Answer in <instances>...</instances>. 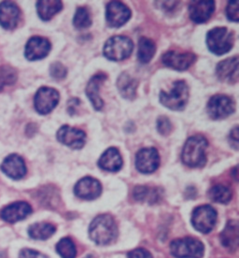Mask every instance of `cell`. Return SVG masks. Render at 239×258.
I'll use <instances>...</instances> for the list:
<instances>
[{"label": "cell", "mask_w": 239, "mask_h": 258, "mask_svg": "<svg viewBox=\"0 0 239 258\" xmlns=\"http://www.w3.org/2000/svg\"><path fill=\"white\" fill-rule=\"evenodd\" d=\"M89 235L98 245H109L118 236L116 222L109 214L99 215L91 223Z\"/></svg>", "instance_id": "6da1fadb"}, {"label": "cell", "mask_w": 239, "mask_h": 258, "mask_svg": "<svg viewBox=\"0 0 239 258\" xmlns=\"http://www.w3.org/2000/svg\"><path fill=\"white\" fill-rule=\"evenodd\" d=\"M207 141L200 135L193 136L185 142L182 151V161L190 168H202L207 162Z\"/></svg>", "instance_id": "7a4b0ae2"}, {"label": "cell", "mask_w": 239, "mask_h": 258, "mask_svg": "<svg viewBox=\"0 0 239 258\" xmlns=\"http://www.w3.org/2000/svg\"><path fill=\"white\" fill-rule=\"evenodd\" d=\"M233 43L234 35L226 27H215L207 33V47L216 55H222L230 52Z\"/></svg>", "instance_id": "3957f363"}, {"label": "cell", "mask_w": 239, "mask_h": 258, "mask_svg": "<svg viewBox=\"0 0 239 258\" xmlns=\"http://www.w3.org/2000/svg\"><path fill=\"white\" fill-rule=\"evenodd\" d=\"M188 98L189 87L184 81H177L169 92L160 93V102L169 110H183L187 105Z\"/></svg>", "instance_id": "277c9868"}, {"label": "cell", "mask_w": 239, "mask_h": 258, "mask_svg": "<svg viewBox=\"0 0 239 258\" xmlns=\"http://www.w3.org/2000/svg\"><path fill=\"white\" fill-rule=\"evenodd\" d=\"M134 49L133 41L125 36H114L104 45L103 54L110 61H123L128 58Z\"/></svg>", "instance_id": "5b68a950"}, {"label": "cell", "mask_w": 239, "mask_h": 258, "mask_svg": "<svg viewBox=\"0 0 239 258\" xmlns=\"http://www.w3.org/2000/svg\"><path fill=\"white\" fill-rule=\"evenodd\" d=\"M170 250L175 257L202 258L205 248L198 239L188 237L172 241L170 244Z\"/></svg>", "instance_id": "8992f818"}, {"label": "cell", "mask_w": 239, "mask_h": 258, "mask_svg": "<svg viewBox=\"0 0 239 258\" xmlns=\"http://www.w3.org/2000/svg\"><path fill=\"white\" fill-rule=\"evenodd\" d=\"M207 113L214 120H221L235 110V103L233 99L225 95H215L208 101L207 106Z\"/></svg>", "instance_id": "52a82bcc"}, {"label": "cell", "mask_w": 239, "mask_h": 258, "mask_svg": "<svg viewBox=\"0 0 239 258\" xmlns=\"http://www.w3.org/2000/svg\"><path fill=\"white\" fill-rule=\"evenodd\" d=\"M192 223L194 228L201 233H209L216 226L217 213L209 205H203L194 209L192 215Z\"/></svg>", "instance_id": "ba28073f"}, {"label": "cell", "mask_w": 239, "mask_h": 258, "mask_svg": "<svg viewBox=\"0 0 239 258\" xmlns=\"http://www.w3.org/2000/svg\"><path fill=\"white\" fill-rule=\"evenodd\" d=\"M59 98L58 91L46 86L39 88L34 99L36 110L42 115L50 113L57 106Z\"/></svg>", "instance_id": "9c48e42d"}, {"label": "cell", "mask_w": 239, "mask_h": 258, "mask_svg": "<svg viewBox=\"0 0 239 258\" xmlns=\"http://www.w3.org/2000/svg\"><path fill=\"white\" fill-rule=\"evenodd\" d=\"M131 18V11L129 8L124 5L123 2L112 1L106 8V20L110 27H121L125 25Z\"/></svg>", "instance_id": "30bf717a"}, {"label": "cell", "mask_w": 239, "mask_h": 258, "mask_svg": "<svg viewBox=\"0 0 239 258\" xmlns=\"http://www.w3.org/2000/svg\"><path fill=\"white\" fill-rule=\"evenodd\" d=\"M160 165V156L158 151L153 147L143 148L136 155V168L145 174L154 172Z\"/></svg>", "instance_id": "8fae6325"}, {"label": "cell", "mask_w": 239, "mask_h": 258, "mask_svg": "<svg viewBox=\"0 0 239 258\" xmlns=\"http://www.w3.org/2000/svg\"><path fill=\"white\" fill-rule=\"evenodd\" d=\"M196 60V55L192 52H180L169 51L163 54L162 61L168 68L175 71H183L188 70Z\"/></svg>", "instance_id": "7c38bea8"}, {"label": "cell", "mask_w": 239, "mask_h": 258, "mask_svg": "<svg viewBox=\"0 0 239 258\" xmlns=\"http://www.w3.org/2000/svg\"><path fill=\"white\" fill-rule=\"evenodd\" d=\"M57 140L69 148L82 149L85 144L86 135L83 130L69 125H63L57 132Z\"/></svg>", "instance_id": "4fadbf2b"}, {"label": "cell", "mask_w": 239, "mask_h": 258, "mask_svg": "<svg viewBox=\"0 0 239 258\" xmlns=\"http://www.w3.org/2000/svg\"><path fill=\"white\" fill-rule=\"evenodd\" d=\"M102 192V185L100 181L92 177H84L76 183L74 187L75 195L85 200L97 199Z\"/></svg>", "instance_id": "5bb4252c"}, {"label": "cell", "mask_w": 239, "mask_h": 258, "mask_svg": "<svg viewBox=\"0 0 239 258\" xmlns=\"http://www.w3.org/2000/svg\"><path fill=\"white\" fill-rule=\"evenodd\" d=\"M51 43L48 39L41 37H33L27 41L25 55L29 61L45 58L51 52Z\"/></svg>", "instance_id": "9a60e30c"}, {"label": "cell", "mask_w": 239, "mask_h": 258, "mask_svg": "<svg viewBox=\"0 0 239 258\" xmlns=\"http://www.w3.org/2000/svg\"><path fill=\"white\" fill-rule=\"evenodd\" d=\"M21 12L18 6L11 1L0 3V25L7 30L14 29L19 24Z\"/></svg>", "instance_id": "2e32d148"}, {"label": "cell", "mask_w": 239, "mask_h": 258, "mask_svg": "<svg viewBox=\"0 0 239 258\" xmlns=\"http://www.w3.org/2000/svg\"><path fill=\"white\" fill-rule=\"evenodd\" d=\"M32 213V208L25 201H18L9 206L5 207L1 213L0 217L8 223H16L21 220L26 219Z\"/></svg>", "instance_id": "e0dca14e"}, {"label": "cell", "mask_w": 239, "mask_h": 258, "mask_svg": "<svg viewBox=\"0 0 239 258\" xmlns=\"http://www.w3.org/2000/svg\"><path fill=\"white\" fill-rule=\"evenodd\" d=\"M216 75L220 82L234 84L238 79V56L220 62L216 68Z\"/></svg>", "instance_id": "ac0fdd59"}, {"label": "cell", "mask_w": 239, "mask_h": 258, "mask_svg": "<svg viewBox=\"0 0 239 258\" xmlns=\"http://www.w3.org/2000/svg\"><path fill=\"white\" fill-rule=\"evenodd\" d=\"M215 8V1H193L189 6V14L194 23L204 24L210 19Z\"/></svg>", "instance_id": "d6986e66"}, {"label": "cell", "mask_w": 239, "mask_h": 258, "mask_svg": "<svg viewBox=\"0 0 239 258\" xmlns=\"http://www.w3.org/2000/svg\"><path fill=\"white\" fill-rule=\"evenodd\" d=\"M2 171L13 180H20L26 174V164L24 159L18 155L7 156L1 165Z\"/></svg>", "instance_id": "ffe728a7"}, {"label": "cell", "mask_w": 239, "mask_h": 258, "mask_svg": "<svg viewBox=\"0 0 239 258\" xmlns=\"http://www.w3.org/2000/svg\"><path fill=\"white\" fill-rule=\"evenodd\" d=\"M107 80V76L104 73H98L91 78L86 87V95L90 99L91 103L94 106L95 110H101L103 108V99L99 95L101 85Z\"/></svg>", "instance_id": "44dd1931"}, {"label": "cell", "mask_w": 239, "mask_h": 258, "mask_svg": "<svg viewBox=\"0 0 239 258\" xmlns=\"http://www.w3.org/2000/svg\"><path fill=\"white\" fill-rule=\"evenodd\" d=\"M99 168L104 170L116 172L123 167V158L120 155V152L115 147L108 149L98 160Z\"/></svg>", "instance_id": "7402d4cb"}, {"label": "cell", "mask_w": 239, "mask_h": 258, "mask_svg": "<svg viewBox=\"0 0 239 258\" xmlns=\"http://www.w3.org/2000/svg\"><path fill=\"white\" fill-rule=\"evenodd\" d=\"M117 86L121 96L125 99L133 100L136 97L138 83L135 78L132 77L128 73L123 72L119 76Z\"/></svg>", "instance_id": "603a6c76"}, {"label": "cell", "mask_w": 239, "mask_h": 258, "mask_svg": "<svg viewBox=\"0 0 239 258\" xmlns=\"http://www.w3.org/2000/svg\"><path fill=\"white\" fill-rule=\"evenodd\" d=\"M63 9V3L59 0H41L37 2V10L39 18L49 21Z\"/></svg>", "instance_id": "cb8c5ba5"}, {"label": "cell", "mask_w": 239, "mask_h": 258, "mask_svg": "<svg viewBox=\"0 0 239 258\" xmlns=\"http://www.w3.org/2000/svg\"><path fill=\"white\" fill-rule=\"evenodd\" d=\"M220 241L222 245L229 249H235L238 244V224L236 221L231 220L226 227L220 234Z\"/></svg>", "instance_id": "d4e9b609"}, {"label": "cell", "mask_w": 239, "mask_h": 258, "mask_svg": "<svg viewBox=\"0 0 239 258\" xmlns=\"http://www.w3.org/2000/svg\"><path fill=\"white\" fill-rule=\"evenodd\" d=\"M156 52V45L152 39L142 37L138 41L137 58L140 63L148 64L153 58Z\"/></svg>", "instance_id": "484cf974"}, {"label": "cell", "mask_w": 239, "mask_h": 258, "mask_svg": "<svg viewBox=\"0 0 239 258\" xmlns=\"http://www.w3.org/2000/svg\"><path fill=\"white\" fill-rule=\"evenodd\" d=\"M134 198L137 201L156 203L161 200V192L158 188L148 187V186H137L134 190Z\"/></svg>", "instance_id": "4316f807"}, {"label": "cell", "mask_w": 239, "mask_h": 258, "mask_svg": "<svg viewBox=\"0 0 239 258\" xmlns=\"http://www.w3.org/2000/svg\"><path fill=\"white\" fill-rule=\"evenodd\" d=\"M55 226L48 223H37L29 227L28 233L32 239H47L55 233Z\"/></svg>", "instance_id": "83f0119b"}, {"label": "cell", "mask_w": 239, "mask_h": 258, "mask_svg": "<svg viewBox=\"0 0 239 258\" xmlns=\"http://www.w3.org/2000/svg\"><path fill=\"white\" fill-rule=\"evenodd\" d=\"M208 197L214 202L220 203V204H227L232 200L233 194L232 191L225 185L217 184V185H214L213 187L208 191Z\"/></svg>", "instance_id": "f1b7e54d"}, {"label": "cell", "mask_w": 239, "mask_h": 258, "mask_svg": "<svg viewBox=\"0 0 239 258\" xmlns=\"http://www.w3.org/2000/svg\"><path fill=\"white\" fill-rule=\"evenodd\" d=\"M17 71L11 66H1L0 67V91L4 87L11 86L17 81Z\"/></svg>", "instance_id": "f546056e"}, {"label": "cell", "mask_w": 239, "mask_h": 258, "mask_svg": "<svg viewBox=\"0 0 239 258\" xmlns=\"http://www.w3.org/2000/svg\"><path fill=\"white\" fill-rule=\"evenodd\" d=\"M73 25L78 29H85L92 25L90 13L86 8L84 7L78 8V10L76 11V13L74 15Z\"/></svg>", "instance_id": "4dcf8cb0"}, {"label": "cell", "mask_w": 239, "mask_h": 258, "mask_svg": "<svg viewBox=\"0 0 239 258\" xmlns=\"http://www.w3.org/2000/svg\"><path fill=\"white\" fill-rule=\"evenodd\" d=\"M56 251L62 258H75L77 254L74 242L68 238H64L59 241Z\"/></svg>", "instance_id": "1f68e13d"}, {"label": "cell", "mask_w": 239, "mask_h": 258, "mask_svg": "<svg viewBox=\"0 0 239 258\" xmlns=\"http://www.w3.org/2000/svg\"><path fill=\"white\" fill-rule=\"evenodd\" d=\"M157 130L162 136H168L172 132V123L167 116H160L157 119Z\"/></svg>", "instance_id": "d6a6232c"}, {"label": "cell", "mask_w": 239, "mask_h": 258, "mask_svg": "<svg viewBox=\"0 0 239 258\" xmlns=\"http://www.w3.org/2000/svg\"><path fill=\"white\" fill-rule=\"evenodd\" d=\"M50 73L51 76L55 80H62L65 79L66 74H67V70L64 64L60 62H55L51 64L50 68Z\"/></svg>", "instance_id": "836d02e7"}, {"label": "cell", "mask_w": 239, "mask_h": 258, "mask_svg": "<svg viewBox=\"0 0 239 258\" xmlns=\"http://www.w3.org/2000/svg\"><path fill=\"white\" fill-rule=\"evenodd\" d=\"M227 18L230 21L237 23L239 20L238 2L237 1H229L226 8Z\"/></svg>", "instance_id": "e575fe53"}, {"label": "cell", "mask_w": 239, "mask_h": 258, "mask_svg": "<svg viewBox=\"0 0 239 258\" xmlns=\"http://www.w3.org/2000/svg\"><path fill=\"white\" fill-rule=\"evenodd\" d=\"M20 258H48L41 252H37L35 250L25 249L20 252Z\"/></svg>", "instance_id": "d590c367"}, {"label": "cell", "mask_w": 239, "mask_h": 258, "mask_svg": "<svg viewBox=\"0 0 239 258\" xmlns=\"http://www.w3.org/2000/svg\"><path fill=\"white\" fill-rule=\"evenodd\" d=\"M128 258H152V256L145 249H136L128 252Z\"/></svg>", "instance_id": "8d00e7d4"}, {"label": "cell", "mask_w": 239, "mask_h": 258, "mask_svg": "<svg viewBox=\"0 0 239 258\" xmlns=\"http://www.w3.org/2000/svg\"><path fill=\"white\" fill-rule=\"evenodd\" d=\"M229 141H230V144L233 148L238 150V127L237 126H235L231 131L230 137H229Z\"/></svg>", "instance_id": "74e56055"}, {"label": "cell", "mask_w": 239, "mask_h": 258, "mask_svg": "<svg viewBox=\"0 0 239 258\" xmlns=\"http://www.w3.org/2000/svg\"><path fill=\"white\" fill-rule=\"evenodd\" d=\"M81 105V100L78 98H73L69 102H68V106H67V110L69 114L73 115L75 113V110H77L78 106Z\"/></svg>", "instance_id": "f35d334b"}, {"label": "cell", "mask_w": 239, "mask_h": 258, "mask_svg": "<svg viewBox=\"0 0 239 258\" xmlns=\"http://www.w3.org/2000/svg\"><path fill=\"white\" fill-rule=\"evenodd\" d=\"M85 258H93V257H92V256H87V257H85Z\"/></svg>", "instance_id": "ab89813d"}]
</instances>
